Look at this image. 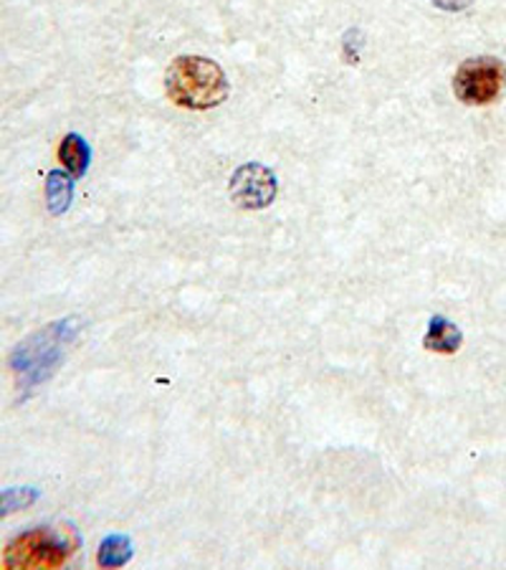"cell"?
<instances>
[{
    "label": "cell",
    "mask_w": 506,
    "mask_h": 570,
    "mask_svg": "<svg viewBox=\"0 0 506 570\" xmlns=\"http://www.w3.org/2000/svg\"><path fill=\"white\" fill-rule=\"evenodd\" d=\"M506 91V63L496 57H476L464 61L454 77L458 102L486 107Z\"/></svg>",
    "instance_id": "obj_4"
},
{
    "label": "cell",
    "mask_w": 506,
    "mask_h": 570,
    "mask_svg": "<svg viewBox=\"0 0 506 570\" xmlns=\"http://www.w3.org/2000/svg\"><path fill=\"white\" fill-rule=\"evenodd\" d=\"M165 91L182 109H214L226 102L228 79L214 59L178 57L165 71Z\"/></svg>",
    "instance_id": "obj_2"
},
{
    "label": "cell",
    "mask_w": 506,
    "mask_h": 570,
    "mask_svg": "<svg viewBox=\"0 0 506 570\" xmlns=\"http://www.w3.org/2000/svg\"><path fill=\"white\" fill-rule=\"evenodd\" d=\"M231 196L238 206L244 208H264L269 206L276 196V178L261 165H246L236 173Z\"/></svg>",
    "instance_id": "obj_5"
},
{
    "label": "cell",
    "mask_w": 506,
    "mask_h": 570,
    "mask_svg": "<svg viewBox=\"0 0 506 570\" xmlns=\"http://www.w3.org/2000/svg\"><path fill=\"white\" fill-rule=\"evenodd\" d=\"M46 198H49L51 214H63L71 204V180L67 173L53 170L46 183Z\"/></svg>",
    "instance_id": "obj_9"
},
{
    "label": "cell",
    "mask_w": 506,
    "mask_h": 570,
    "mask_svg": "<svg viewBox=\"0 0 506 570\" xmlns=\"http://www.w3.org/2000/svg\"><path fill=\"white\" fill-rule=\"evenodd\" d=\"M130 558H132V542H130V538L109 535L105 542H101L97 563L101 568H119V566H125Z\"/></svg>",
    "instance_id": "obj_8"
},
{
    "label": "cell",
    "mask_w": 506,
    "mask_h": 570,
    "mask_svg": "<svg viewBox=\"0 0 506 570\" xmlns=\"http://www.w3.org/2000/svg\"><path fill=\"white\" fill-rule=\"evenodd\" d=\"M89 158H91V153H89V145L85 142V137L77 132L63 137L59 145V160L63 168H67L69 176H73V178L85 176L89 168Z\"/></svg>",
    "instance_id": "obj_7"
},
{
    "label": "cell",
    "mask_w": 506,
    "mask_h": 570,
    "mask_svg": "<svg viewBox=\"0 0 506 570\" xmlns=\"http://www.w3.org/2000/svg\"><path fill=\"white\" fill-rule=\"evenodd\" d=\"M79 325L73 320H61L53 325L43 327L41 333L31 335L16 347L11 355V371L16 375V383L21 391L39 389L57 373V367L63 361V353L77 337Z\"/></svg>",
    "instance_id": "obj_1"
},
{
    "label": "cell",
    "mask_w": 506,
    "mask_h": 570,
    "mask_svg": "<svg viewBox=\"0 0 506 570\" xmlns=\"http://www.w3.org/2000/svg\"><path fill=\"white\" fill-rule=\"evenodd\" d=\"M39 500V490L36 487H11V490L0 492V520L8 514L21 512Z\"/></svg>",
    "instance_id": "obj_10"
},
{
    "label": "cell",
    "mask_w": 506,
    "mask_h": 570,
    "mask_svg": "<svg viewBox=\"0 0 506 570\" xmlns=\"http://www.w3.org/2000/svg\"><path fill=\"white\" fill-rule=\"evenodd\" d=\"M438 8H446V11H464V8L472 6V0H434Z\"/></svg>",
    "instance_id": "obj_11"
},
{
    "label": "cell",
    "mask_w": 506,
    "mask_h": 570,
    "mask_svg": "<svg viewBox=\"0 0 506 570\" xmlns=\"http://www.w3.org/2000/svg\"><path fill=\"white\" fill-rule=\"evenodd\" d=\"M462 343H464V335L454 322H448L446 317H434L428 322V333L423 337L426 351L440 353V355H454L458 353Z\"/></svg>",
    "instance_id": "obj_6"
},
{
    "label": "cell",
    "mask_w": 506,
    "mask_h": 570,
    "mask_svg": "<svg viewBox=\"0 0 506 570\" xmlns=\"http://www.w3.org/2000/svg\"><path fill=\"white\" fill-rule=\"evenodd\" d=\"M79 535L73 528H33L8 542L6 568H61L77 553Z\"/></svg>",
    "instance_id": "obj_3"
}]
</instances>
